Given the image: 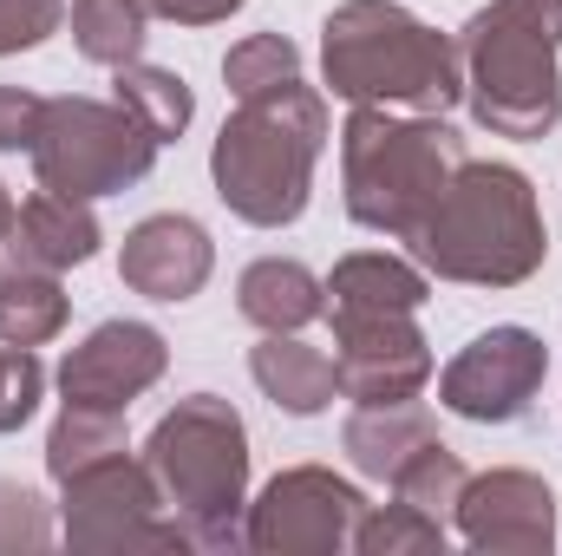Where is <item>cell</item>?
I'll list each match as a JSON object with an SVG mask.
<instances>
[{"instance_id":"30","label":"cell","mask_w":562,"mask_h":556,"mask_svg":"<svg viewBox=\"0 0 562 556\" xmlns=\"http://www.w3.org/2000/svg\"><path fill=\"white\" fill-rule=\"evenodd\" d=\"M7 223H13V203H7V190H0V236H7Z\"/></svg>"},{"instance_id":"6","label":"cell","mask_w":562,"mask_h":556,"mask_svg":"<svg viewBox=\"0 0 562 556\" xmlns=\"http://www.w3.org/2000/svg\"><path fill=\"white\" fill-rule=\"evenodd\" d=\"M157 157V138L144 132L125 105H92V99H46L33 164L40 184L59 197H105L138 184Z\"/></svg>"},{"instance_id":"13","label":"cell","mask_w":562,"mask_h":556,"mask_svg":"<svg viewBox=\"0 0 562 556\" xmlns=\"http://www.w3.org/2000/svg\"><path fill=\"white\" fill-rule=\"evenodd\" d=\"M458 504H464V537L484 551H543L550 524H557L550 491L524 471H497L484 485H464Z\"/></svg>"},{"instance_id":"16","label":"cell","mask_w":562,"mask_h":556,"mask_svg":"<svg viewBox=\"0 0 562 556\" xmlns=\"http://www.w3.org/2000/svg\"><path fill=\"white\" fill-rule=\"evenodd\" d=\"M243 314L269 334H288L301 321L321 314V281L307 276L301 263H256L243 276Z\"/></svg>"},{"instance_id":"19","label":"cell","mask_w":562,"mask_h":556,"mask_svg":"<svg viewBox=\"0 0 562 556\" xmlns=\"http://www.w3.org/2000/svg\"><path fill=\"white\" fill-rule=\"evenodd\" d=\"M72 40L99 66H132L144 46V0H72Z\"/></svg>"},{"instance_id":"11","label":"cell","mask_w":562,"mask_h":556,"mask_svg":"<svg viewBox=\"0 0 562 556\" xmlns=\"http://www.w3.org/2000/svg\"><path fill=\"white\" fill-rule=\"evenodd\" d=\"M164 374V341L138 321H112L99 327L72 360H66V407H92V413H119L132 393H144Z\"/></svg>"},{"instance_id":"12","label":"cell","mask_w":562,"mask_h":556,"mask_svg":"<svg viewBox=\"0 0 562 556\" xmlns=\"http://www.w3.org/2000/svg\"><path fill=\"white\" fill-rule=\"evenodd\" d=\"M92 249H99V223H92L86 197L40 190L13 210V223L0 236V269H66V263H86Z\"/></svg>"},{"instance_id":"24","label":"cell","mask_w":562,"mask_h":556,"mask_svg":"<svg viewBox=\"0 0 562 556\" xmlns=\"http://www.w3.org/2000/svg\"><path fill=\"white\" fill-rule=\"evenodd\" d=\"M223 73H229V92H236V99L276 92V86H288V79H294V46H288V40H276V33H262V40L236 46Z\"/></svg>"},{"instance_id":"28","label":"cell","mask_w":562,"mask_h":556,"mask_svg":"<svg viewBox=\"0 0 562 556\" xmlns=\"http://www.w3.org/2000/svg\"><path fill=\"white\" fill-rule=\"evenodd\" d=\"M40 119H46V99H33L20 86H0V151H33Z\"/></svg>"},{"instance_id":"27","label":"cell","mask_w":562,"mask_h":556,"mask_svg":"<svg viewBox=\"0 0 562 556\" xmlns=\"http://www.w3.org/2000/svg\"><path fill=\"white\" fill-rule=\"evenodd\" d=\"M59 26V0H0V53L40 46Z\"/></svg>"},{"instance_id":"9","label":"cell","mask_w":562,"mask_h":556,"mask_svg":"<svg viewBox=\"0 0 562 556\" xmlns=\"http://www.w3.org/2000/svg\"><path fill=\"white\" fill-rule=\"evenodd\" d=\"M340 327V393L367 400V407H406L431 374L425 341L406 327V314H360V308H334Z\"/></svg>"},{"instance_id":"15","label":"cell","mask_w":562,"mask_h":556,"mask_svg":"<svg viewBox=\"0 0 562 556\" xmlns=\"http://www.w3.org/2000/svg\"><path fill=\"white\" fill-rule=\"evenodd\" d=\"M256 380H262V393L288 407V413H321L327 400H334V387H340V367L321 354V347H301V341H281L269 334L262 347H256Z\"/></svg>"},{"instance_id":"26","label":"cell","mask_w":562,"mask_h":556,"mask_svg":"<svg viewBox=\"0 0 562 556\" xmlns=\"http://www.w3.org/2000/svg\"><path fill=\"white\" fill-rule=\"evenodd\" d=\"M438 551L445 544V531L438 524H419L413 518V504H400V511H386V518H373V524H360V551Z\"/></svg>"},{"instance_id":"29","label":"cell","mask_w":562,"mask_h":556,"mask_svg":"<svg viewBox=\"0 0 562 556\" xmlns=\"http://www.w3.org/2000/svg\"><path fill=\"white\" fill-rule=\"evenodd\" d=\"M144 7H157V13H170V20H190V26H203V20L236 13L243 0H144Z\"/></svg>"},{"instance_id":"14","label":"cell","mask_w":562,"mask_h":556,"mask_svg":"<svg viewBox=\"0 0 562 556\" xmlns=\"http://www.w3.org/2000/svg\"><path fill=\"white\" fill-rule=\"evenodd\" d=\"M125 281L150 301H190L210 276V236L190 216H150L125 243Z\"/></svg>"},{"instance_id":"18","label":"cell","mask_w":562,"mask_h":556,"mask_svg":"<svg viewBox=\"0 0 562 556\" xmlns=\"http://www.w3.org/2000/svg\"><path fill=\"white\" fill-rule=\"evenodd\" d=\"M59 321H66V294L53 269H0V341L40 347L46 334H59Z\"/></svg>"},{"instance_id":"8","label":"cell","mask_w":562,"mask_h":556,"mask_svg":"<svg viewBox=\"0 0 562 556\" xmlns=\"http://www.w3.org/2000/svg\"><path fill=\"white\" fill-rule=\"evenodd\" d=\"M543 367H550V354H543L537 334H524V327H491V334H477V341L445 367L438 400L464 419H517L530 407V393L543 387Z\"/></svg>"},{"instance_id":"10","label":"cell","mask_w":562,"mask_h":556,"mask_svg":"<svg viewBox=\"0 0 562 556\" xmlns=\"http://www.w3.org/2000/svg\"><path fill=\"white\" fill-rule=\"evenodd\" d=\"M360 498L347 485H334L327 471H288L269 485V498L256 504V551H327L347 537Z\"/></svg>"},{"instance_id":"2","label":"cell","mask_w":562,"mask_h":556,"mask_svg":"<svg viewBox=\"0 0 562 556\" xmlns=\"http://www.w3.org/2000/svg\"><path fill=\"white\" fill-rule=\"evenodd\" d=\"M327 138V112L314 92H301V79H288L276 92L243 99V112L223 125L216 138V190L236 216L276 230L294 223L307 203V170Z\"/></svg>"},{"instance_id":"23","label":"cell","mask_w":562,"mask_h":556,"mask_svg":"<svg viewBox=\"0 0 562 556\" xmlns=\"http://www.w3.org/2000/svg\"><path fill=\"white\" fill-rule=\"evenodd\" d=\"M393 485H400V504H413V511H438V504H458L464 471H458V458H451L445 445H413V458L393 471Z\"/></svg>"},{"instance_id":"20","label":"cell","mask_w":562,"mask_h":556,"mask_svg":"<svg viewBox=\"0 0 562 556\" xmlns=\"http://www.w3.org/2000/svg\"><path fill=\"white\" fill-rule=\"evenodd\" d=\"M119 105L138 119L150 138H177L190 125V92L177 73H157V66H119Z\"/></svg>"},{"instance_id":"4","label":"cell","mask_w":562,"mask_h":556,"mask_svg":"<svg viewBox=\"0 0 562 556\" xmlns=\"http://www.w3.org/2000/svg\"><path fill=\"white\" fill-rule=\"evenodd\" d=\"M458 170V132L393 125L380 112H353L347 125V210L367 230L413 236Z\"/></svg>"},{"instance_id":"5","label":"cell","mask_w":562,"mask_h":556,"mask_svg":"<svg viewBox=\"0 0 562 556\" xmlns=\"http://www.w3.org/2000/svg\"><path fill=\"white\" fill-rule=\"evenodd\" d=\"M557 26L517 13V7H491L464 26V53H471V105L491 132L504 138H543L562 119V86H557Z\"/></svg>"},{"instance_id":"1","label":"cell","mask_w":562,"mask_h":556,"mask_svg":"<svg viewBox=\"0 0 562 556\" xmlns=\"http://www.w3.org/2000/svg\"><path fill=\"white\" fill-rule=\"evenodd\" d=\"M413 236L425 263L451 281H524L550 243L530 184L504 164H464Z\"/></svg>"},{"instance_id":"7","label":"cell","mask_w":562,"mask_h":556,"mask_svg":"<svg viewBox=\"0 0 562 556\" xmlns=\"http://www.w3.org/2000/svg\"><path fill=\"white\" fill-rule=\"evenodd\" d=\"M150 471H157L164 491H170L183 511H196V518L236 511V504H243V471H249L236 413H229L223 400H210V393L183 400L177 413L157 425V438H150Z\"/></svg>"},{"instance_id":"3","label":"cell","mask_w":562,"mask_h":556,"mask_svg":"<svg viewBox=\"0 0 562 556\" xmlns=\"http://www.w3.org/2000/svg\"><path fill=\"white\" fill-rule=\"evenodd\" d=\"M327 79L340 99H400L419 112H445L458 99L451 46L400 7L353 0L327 20Z\"/></svg>"},{"instance_id":"21","label":"cell","mask_w":562,"mask_h":556,"mask_svg":"<svg viewBox=\"0 0 562 556\" xmlns=\"http://www.w3.org/2000/svg\"><path fill=\"white\" fill-rule=\"evenodd\" d=\"M400 438H425V419L400 413V400H393V407H367V413L347 425V445H353L360 471H380V478H393V471L406 465Z\"/></svg>"},{"instance_id":"17","label":"cell","mask_w":562,"mask_h":556,"mask_svg":"<svg viewBox=\"0 0 562 556\" xmlns=\"http://www.w3.org/2000/svg\"><path fill=\"white\" fill-rule=\"evenodd\" d=\"M425 301V281L393 263V256H347L334 269V308H360V314H413Z\"/></svg>"},{"instance_id":"25","label":"cell","mask_w":562,"mask_h":556,"mask_svg":"<svg viewBox=\"0 0 562 556\" xmlns=\"http://www.w3.org/2000/svg\"><path fill=\"white\" fill-rule=\"evenodd\" d=\"M33 400H40V360H33L26 347L0 354V432L26 425V413H33Z\"/></svg>"},{"instance_id":"22","label":"cell","mask_w":562,"mask_h":556,"mask_svg":"<svg viewBox=\"0 0 562 556\" xmlns=\"http://www.w3.org/2000/svg\"><path fill=\"white\" fill-rule=\"evenodd\" d=\"M112 452H125L119 419L92 413V407H66L59 432H53V478H72V471H86V465H99Z\"/></svg>"}]
</instances>
